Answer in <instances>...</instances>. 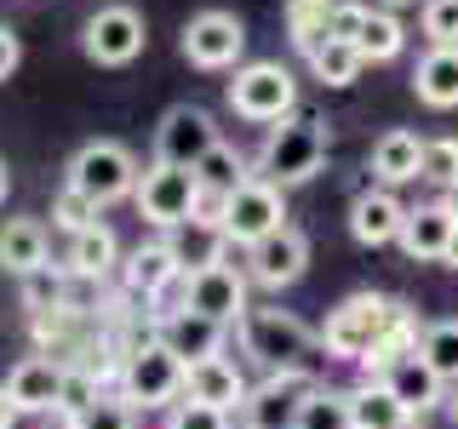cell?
I'll return each instance as SVG.
<instances>
[{
  "instance_id": "1",
  "label": "cell",
  "mask_w": 458,
  "mask_h": 429,
  "mask_svg": "<svg viewBox=\"0 0 458 429\" xmlns=\"http://www.w3.org/2000/svg\"><path fill=\"white\" fill-rule=\"evenodd\" d=\"M395 309H401V298H384V292H350L333 315H327V326H321V349L333 355V361H355V366H361L367 355L378 349L384 338H390Z\"/></svg>"
},
{
  "instance_id": "2",
  "label": "cell",
  "mask_w": 458,
  "mask_h": 429,
  "mask_svg": "<svg viewBox=\"0 0 458 429\" xmlns=\"http://www.w3.org/2000/svg\"><path fill=\"white\" fill-rule=\"evenodd\" d=\"M327 161V132L321 121L298 114V121H281L269 126L264 149H258V178L276 183V189H293V183H310Z\"/></svg>"
},
{
  "instance_id": "3",
  "label": "cell",
  "mask_w": 458,
  "mask_h": 429,
  "mask_svg": "<svg viewBox=\"0 0 458 429\" xmlns=\"http://www.w3.org/2000/svg\"><path fill=\"white\" fill-rule=\"evenodd\" d=\"M241 343H247L252 361H264L269 372H310L315 361V338L298 315L286 309H247V321H241Z\"/></svg>"
},
{
  "instance_id": "4",
  "label": "cell",
  "mask_w": 458,
  "mask_h": 429,
  "mask_svg": "<svg viewBox=\"0 0 458 429\" xmlns=\"http://www.w3.org/2000/svg\"><path fill=\"white\" fill-rule=\"evenodd\" d=\"M229 109H235L241 121H258V126L293 121V109H298L293 69L276 63V57H258V63L235 69V80H229Z\"/></svg>"
},
{
  "instance_id": "5",
  "label": "cell",
  "mask_w": 458,
  "mask_h": 429,
  "mask_svg": "<svg viewBox=\"0 0 458 429\" xmlns=\"http://www.w3.org/2000/svg\"><path fill=\"white\" fill-rule=\"evenodd\" d=\"M138 178L143 172L132 161V149L114 143V138L81 143L75 161H69V189H81L92 206H109V200H121V195H138Z\"/></svg>"
},
{
  "instance_id": "6",
  "label": "cell",
  "mask_w": 458,
  "mask_h": 429,
  "mask_svg": "<svg viewBox=\"0 0 458 429\" xmlns=\"http://www.w3.org/2000/svg\"><path fill=\"white\" fill-rule=\"evenodd\" d=\"M183 383H190V366L161 338H143L126 349V400H138V407H172L183 395Z\"/></svg>"
},
{
  "instance_id": "7",
  "label": "cell",
  "mask_w": 458,
  "mask_h": 429,
  "mask_svg": "<svg viewBox=\"0 0 458 429\" xmlns=\"http://www.w3.org/2000/svg\"><path fill=\"white\" fill-rule=\"evenodd\" d=\"M276 229H286V200H281L276 183L247 178L235 195L224 200V223H218L224 240H235V247H258V240L276 235Z\"/></svg>"
},
{
  "instance_id": "8",
  "label": "cell",
  "mask_w": 458,
  "mask_h": 429,
  "mask_svg": "<svg viewBox=\"0 0 458 429\" xmlns=\"http://www.w3.org/2000/svg\"><path fill=\"white\" fill-rule=\"evenodd\" d=\"M138 212L149 218L155 229H172V223H190L195 218V200H200V178L190 166H161L155 161L149 172L138 178Z\"/></svg>"
},
{
  "instance_id": "9",
  "label": "cell",
  "mask_w": 458,
  "mask_h": 429,
  "mask_svg": "<svg viewBox=\"0 0 458 429\" xmlns=\"http://www.w3.org/2000/svg\"><path fill=\"white\" fill-rule=\"evenodd\" d=\"M178 309H195V315H207V321H218V326L247 321V281H241L224 257H207L200 269L183 275V304Z\"/></svg>"
},
{
  "instance_id": "10",
  "label": "cell",
  "mask_w": 458,
  "mask_h": 429,
  "mask_svg": "<svg viewBox=\"0 0 458 429\" xmlns=\"http://www.w3.org/2000/svg\"><path fill=\"white\" fill-rule=\"evenodd\" d=\"M212 149H218V126H212V114L195 109V104L166 109L161 126H155V161L161 166H190L195 172Z\"/></svg>"
},
{
  "instance_id": "11",
  "label": "cell",
  "mask_w": 458,
  "mask_h": 429,
  "mask_svg": "<svg viewBox=\"0 0 458 429\" xmlns=\"http://www.w3.org/2000/svg\"><path fill=\"white\" fill-rule=\"evenodd\" d=\"M241 52H247V29L235 12H195L183 29V57L195 69H235Z\"/></svg>"
},
{
  "instance_id": "12",
  "label": "cell",
  "mask_w": 458,
  "mask_h": 429,
  "mask_svg": "<svg viewBox=\"0 0 458 429\" xmlns=\"http://www.w3.org/2000/svg\"><path fill=\"white\" fill-rule=\"evenodd\" d=\"M81 46H86L92 63L121 69V63H132V57L143 52V18H138L132 6H98L92 18H86Z\"/></svg>"
},
{
  "instance_id": "13",
  "label": "cell",
  "mask_w": 458,
  "mask_h": 429,
  "mask_svg": "<svg viewBox=\"0 0 458 429\" xmlns=\"http://www.w3.org/2000/svg\"><path fill=\"white\" fill-rule=\"evenodd\" d=\"M304 269H310V240L298 235L293 223L276 229V235H264L258 247H247V275H252L258 286H269V292L293 286Z\"/></svg>"
},
{
  "instance_id": "14",
  "label": "cell",
  "mask_w": 458,
  "mask_h": 429,
  "mask_svg": "<svg viewBox=\"0 0 458 429\" xmlns=\"http://www.w3.org/2000/svg\"><path fill=\"white\" fill-rule=\"evenodd\" d=\"M310 390H315L310 372H269V378L247 395V407H241V424H247V429H293L298 400H304Z\"/></svg>"
},
{
  "instance_id": "15",
  "label": "cell",
  "mask_w": 458,
  "mask_h": 429,
  "mask_svg": "<svg viewBox=\"0 0 458 429\" xmlns=\"http://www.w3.org/2000/svg\"><path fill=\"white\" fill-rule=\"evenodd\" d=\"M64 372L69 366H57L52 355H29V361H18L6 372V400L18 412H57V395H64Z\"/></svg>"
},
{
  "instance_id": "16",
  "label": "cell",
  "mask_w": 458,
  "mask_h": 429,
  "mask_svg": "<svg viewBox=\"0 0 458 429\" xmlns=\"http://www.w3.org/2000/svg\"><path fill=\"white\" fill-rule=\"evenodd\" d=\"M378 383L401 400V412H407V418H424V412L447 407V383L436 378V366H429L424 355H407V361H395Z\"/></svg>"
},
{
  "instance_id": "17",
  "label": "cell",
  "mask_w": 458,
  "mask_h": 429,
  "mask_svg": "<svg viewBox=\"0 0 458 429\" xmlns=\"http://www.w3.org/2000/svg\"><path fill=\"white\" fill-rule=\"evenodd\" d=\"M453 229L458 218L441 200H424V206H407V223H401V252L412 257V264H441L453 247Z\"/></svg>"
},
{
  "instance_id": "18",
  "label": "cell",
  "mask_w": 458,
  "mask_h": 429,
  "mask_svg": "<svg viewBox=\"0 0 458 429\" xmlns=\"http://www.w3.org/2000/svg\"><path fill=\"white\" fill-rule=\"evenodd\" d=\"M155 338H161L183 366H200V361H212V355H224V326L207 321V315H195V309L161 315V332H155Z\"/></svg>"
},
{
  "instance_id": "19",
  "label": "cell",
  "mask_w": 458,
  "mask_h": 429,
  "mask_svg": "<svg viewBox=\"0 0 458 429\" xmlns=\"http://www.w3.org/2000/svg\"><path fill=\"white\" fill-rule=\"evenodd\" d=\"M401 223H407V206L395 200V189H361L350 206V235L361 240V247H390L401 240Z\"/></svg>"
},
{
  "instance_id": "20",
  "label": "cell",
  "mask_w": 458,
  "mask_h": 429,
  "mask_svg": "<svg viewBox=\"0 0 458 429\" xmlns=\"http://www.w3.org/2000/svg\"><path fill=\"white\" fill-rule=\"evenodd\" d=\"M190 400H200V407H218V412H235V407H247V378H241V366L229 361V355H212V361H200L190 366Z\"/></svg>"
},
{
  "instance_id": "21",
  "label": "cell",
  "mask_w": 458,
  "mask_h": 429,
  "mask_svg": "<svg viewBox=\"0 0 458 429\" xmlns=\"http://www.w3.org/2000/svg\"><path fill=\"white\" fill-rule=\"evenodd\" d=\"M424 166V138L419 132H384L378 143H372V178L384 183V189H395V183H412Z\"/></svg>"
},
{
  "instance_id": "22",
  "label": "cell",
  "mask_w": 458,
  "mask_h": 429,
  "mask_svg": "<svg viewBox=\"0 0 458 429\" xmlns=\"http://www.w3.org/2000/svg\"><path fill=\"white\" fill-rule=\"evenodd\" d=\"M412 92L429 109H458V46H429L412 69Z\"/></svg>"
},
{
  "instance_id": "23",
  "label": "cell",
  "mask_w": 458,
  "mask_h": 429,
  "mask_svg": "<svg viewBox=\"0 0 458 429\" xmlns=\"http://www.w3.org/2000/svg\"><path fill=\"white\" fill-rule=\"evenodd\" d=\"M172 281H183V264H178V252H172L166 240H149V247H138L132 257H126V292L161 298Z\"/></svg>"
},
{
  "instance_id": "24",
  "label": "cell",
  "mask_w": 458,
  "mask_h": 429,
  "mask_svg": "<svg viewBox=\"0 0 458 429\" xmlns=\"http://www.w3.org/2000/svg\"><path fill=\"white\" fill-rule=\"evenodd\" d=\"M0 269H6V275H35V269H47V229L35 218L0 223Z\"/></svg>"
},
{
  "instance_id": "25",
  "label": "cell",
  "mask_w": 458,
  "mask_h": 429,
  "mask_svg": "<svg viewBox=\"0 0 458 429\" xmlns=\"http://www.w3.org/2000/svg\"><path fill=\"white\" fill-rule=\"evenodd\" d=\"M333 12H338V0H286V35H293V46L304 57L333 35Z\"/></svg>"
},
{
  "instance_id": "26",
  "label": "cell",
  "mask_w": 458,
  "mask_h": 429,
  "mask_svg": "<svg viewBox=\"0 0 458 429\" xmlns=\"http://www.w3.org/2000/svg\"><path fill=\"white\" fill-rule=\"evenodd\" d=\"M361 63H367V57L355 52V40H333V35H327L321 46L310 52V75L321 80V86H355Z\"/></svg>"
},
{
  "instance_id": "27",
  "label": "cell",
  "mask_w": 458,
  "mask_h": 429,
  "mask_svg": "<svg viewBox=\"0 0 458 429\" xmlns=\"http://www.w3.org/2000/svg\"><path fill=\"white\" fill-rule=\"evenodd\" d=\"M114 235L104 223H92V229H81L75 240H69V269H75V275H86V281H104L109 269H114Z\"/></svg>"
},
{
  "instance_id": "28",
  "label": "cell",
  "mask_w": 458,
  "mask_h": 429,
  "mask_svg": "<svg viewBox=\"0 0 458 429\" xmlns=\"http://www.w3.org/2000/svg\"><path fill=\"white\" fill-rule=\"evenodd\" d=\"M401 46H407V29L395 23V12H372L361 18V35H355V52L367 57V63H390V57H401Z\"/></svg>"
},
{
  "instance_id": "29",
  "label": "cell",
  "mask_w": 458,
  "mask_h": 429,
  "mask_svg": "<svg viewBox=\"0 0 458 429\" xmlns=\"http://www.w3.org/2000/svg\"><path fill=\"white\" fill-rule=\"evenodd\" d=\"M293 429H355L350 395H344V390H310L304 400H298Z\"/></svg>"
},
{
  "instance_id": "30",
  "label": "cell",
  "mask_w": 458,
  "mask_h": 429,
  "mask_svg": "<svg viewBox=\"0 0 458 429\" xmlns=\"http://www.w3.org/2000/svg\"><path fill=\"white\" fill-rule=\"evenodd\" d=\"M350 412H355V429H395V424H407L401 400L384 390V383H361V390H350Z\"/></svg>"
},
{
  "instance_id": "31",
  "label": "cell",
  "mask_w": 458,
  "mask_h": 429,
  "mask_svg": "<svg viewBox=\"0 0 458 429\" xmlns=\"http://www.w3.org/2000/svg\"><path fill=\"white\" fill-rule=\"evenodd\" d=\"M195 178H200V189H207V195H224V200H229V195L241 189V183L252 178V172H247V161H241L229 143H218V149H212L207 161L195 166Z\"/></svg>"
},
{
  "instance_id": "32",
  "label": "cell",
  "mask_w": 458,
  "mask_h": 429,
  "mask_svg": "<svg viewBox=\"0 0 458 429\" xmlns=\"http://www.w3.org/2000/svg\"><path fill=\"white\" fill-rule=\"evenodd\" d=\"M419 355L436 366L441 383H458V321H429L419 338Z\"/></svg>"
},
{
  "instance_id": "33",
  "label": "cell",
  "mask_w": 458,
  "mask_h": 429,
  "mask_svg": "<svg viewBox=\"0 0 458 429\" xmlns=\"http://www.w3.org/2000/svg\"><path fill=\"white\" fill-rule=\"evenodd\" d=\"M419 178L436 183V189H453V183H458V138H424Z\"/></svg>"
},
{
  "instance_id": "34",
  "label": "cell",
  "mask_w": 458,
  "mask_h": 429,
  "mask_svg": "<svg viewBox=\"0 0 458 429\" xmlns=\"http://www.w3.org/2000/svg\"><path fill=\"white\" fill-rule=\"evenodd\" d=\"M424 40L429 46H458V0H424Z\"/></svg>"
},
{
  "instance_id": "35",
  "label": "cell",
  "mask_w": 458,
  "mask_h": 429,
  "mask_svg": "<svg viewBox=\"0 0 458 429\" xmlns=\"http://www.w3.org/2000/svg\"><path fill=\"white\" fill-rule=\"evenodd\" d=\"M52 223H57V229H69V235H81V229H92V223H98V206H92V200H86L81 189H64V195L52 200Z\"/></svg>"
},
{
  "instance_id": "36",
  "label": "cell",
  "mask_w": 458,
  "mask_h": 429,
  "mask_svg": "<svg viewBox=\"0 0 458 429\" xmlns=\"http://www.w3.org/2000/svg\"><path fill=\"white\" fill-rule=\"evenodd\" d=\"M92 400H98V383H92V372H86V366H75V372H64V395H57V412H64V418L75 424L81 412L92 407Z\"/></svg>"
},
{
  "instance_id": "37",
  "label": "cell",
  "mask_w": 458,
  "mask_h": 429,
  "mask_svg": "<svg viewBox=\"0 0 458 429\" xmlns=\"http://www.w3.org/2000/svg\"><path fill=\"white\" fill-rule=\"evenodd\" d=\"M69 429H132V407H126V400H104V395H98Z\"/></svg>"
},
{
  "instance_id": "38",
  "label": "cell",
  "mask_w": 458,
  "mask_h": 429,
  "mask_svg": "<svg viewBox=\"0 0 458 429\" xmlns=\"http://www.w3.org/2000/svg\"><path fill=\"white\" fill-rule=\"evenodd\" d=\"M23 304L29 309H64V286H57V275H47V269H35V275H23Z\"/></svg>"
},
{
  "instance_id": "39",
  "label": "cell",
  "mask_w": 458,
  "mask_h": 429,
  "mask_svg": "<svg viewBox=\"0 0 458 429\" xmlns=\"http://www.w3.org/2000/svg\"><path fill=\"white\" fill-rule=\"evenodd\" d=\"M166 429H229V412L200 407V400H183V407L172 412V424H166Z\"/></svg>"
},
{
  "instance_id": "40",
  "label": "cell",
  "mask_w": 458,
  "mask_h": 429,
  "mask_svg": "<svg viewBox=\"0 0 458 429\" xmlns=\"http://www.w3.org/2000/svg\"><path fill=\"white\" fill-rule=\"evenodd\" d=\"M361 18H367L361 0H338V12H333V40H355V35H361Z\"/></svg>"
},
{
  "instance_id": "41",
  "label": "cell",
  "mask_w": 458,
  "mask_h": 429,
  "mask_svg": "<svg viewBox=\"0 0 458 429\" xmlns=\"http://www.w3.org/2000/svg\"><path fill=\"white\" fill-rule=\"evenodd\" d=\"M18 57H23V46H18V35H12V29L0 23V80H6L12 69H18Z\"/></svg>"
},
{
  "instance_id": "42",
  "label": "cell",
  "mask_w": 458,
  "mask_h": 429,
  "mask_svg": "<svg viewBox=\"0 0 458 429\" xmlns=\"http://www.w3.org/2000/svg\"><path fill=\"white\" fill-rule=\"evenodd\" d=\"M12 424H18V407H12L6 390H0V429H12Z\"/></svg>"
},
{
  "instance_id": "43",
  "label": "cell",
  "mask_w": 458,
  "mask_h": 429,
  "mask_svg": "<svg viewBox=\"0 0 458 429\" xmlns=\"http://www.w3.org/2000/svg\"><path fill=\"white\" fill-rule=\"evenodd\" d=\"M441 206H447L453 218H458V183H453V189H441Z\"/></svg>"
},
{
  "instance_id": "44",
  "label": "cell",
  "mask_w": 458,
  "mask_h": 429,
  "mask_svg": "<svg viewBox=\"0 0 458 429\" xmlns=\"http://www.w3.org/2000/svg\"><path fill=\"white\" fill-rule=\"evenodd\" d=\"M447 418L458 424V383H447Z\"/></svg>"
},
{
  "instance_id": "45",
  "label": "cell",
  "mask_w": 458,
  "mask_h": 429,
  "mask_svg": "<svg viewBox=\"0 0 458 429\" xmlns=\"http://www.w3.org/2000/svg\"><path fill=\"white\" fill-rule=\"evenodd\" d=\"M447 269H458V229H453V247H447V257H441Z\"/></svg>"
},
{
  "instance_id": "46",
  "label": "cell",
  "mask_w": 458,
  "mask_h": 429,
  "mask_svg": "<svg viewBox=\"0 0 458 429\" xmlns=\"http://www.w3.org/2000/svg\"><path fill=\"white\" fill-rule=\"evenodd\" d=\"M0 200H6V161H0Z\"/></svg>"
},
{
  "instance_id": "47",
  "label": "cell",
  "mask_w": 458,
  "mask_h": 429,
  "mask_svg": "<svg viewBox=\"0 0 458 429\" xmlns=\"http://www.w3.org/2000/svg\"><path fill=\"white\" fill-rule=\"evenodd\" d=\"M395 429H424V424H419V418H407V424H395Z\"/></svg>"
},
{
  "instance_id": "48",
  "label": "cell",
  "mask_w": 458,
  "mask_h": 429,
  "mask_svg": "<svg viewBox=\"0 0 458 429\" xmlns=\"http://www.w3.org/2000/svg\"><path fill=\"white\" fill-rule=\"evenodd\" d=\"M384 6H412V0H384Z\"/></svg>"
}]
</instances>
